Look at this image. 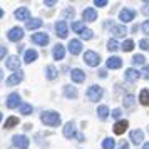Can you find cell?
<instances>
[{"label": "cell", "mask_w": 149, "mask_h": 149, "mask_svg": "<svg viewBox=\"0 0 149 149\" xmlns=\"http://www.w3.org/2000/svg\"><path fill=\"white\" fill-rule=\"evenodd\" d=\"M40 121L45 124V126H59V122H61V114L59 112H55V111H45V112H42L40 116Z\"/></svg>", "instance_id": "obj_1"}, {"label": "cell", "mask_w": 149, "mask_h": 149, "mask_svg": "<svg viewBox=\"0 0 149 149\" xmlns=\"http://www.w3.org/2000/svg\"><path fill=\"white\" fill-rule=\"evenodd\" d=\"M102 94H104V91H102V87H99V86H91V87L87 89V92H86L87 99L89 101H92V102L101 101Z\"/></svg>", "instance_id": "obj_2"}, {"label": "cell", "mask_w": 149, "mask_h": 149, "mask_svg": "<svg viewBox=\"0 0 149 149\" xmlns=\"http://www.w3.org/2000/svg\"><path fill=\"white\" fill-rule=\"evenodd\" d=\"M84 62H86L87 65H91V67H95V65H99L101 57H99V54L94 52V50H87V52L84 54Z\"/></svg>", "instance_id": "obj_3"}, {"label": "cell", "mask_w": 149, "mask_h": 149, "mask_svg": "<svg viewBox=\"0 0 149 149\" xmlns=\"http://www.w3.org/2000/svg\"><path fill=\"white\" fill-rule=\"evenodd\" d=\"M14 146L15 148H19V149H27L29 148V137L27 136H24V134H20V136H14Z\"/></svg>", "instance_id": "obj_4"}, {"label": "cell", "mask_w": 149, "mask_h": 149, "mask_svg": "<svg viewBox=\"0 0 149 149\" xmlns=\"http://www.w3.org/2000/svg\"><path fill=\"white\" fill-rule=\"evenodd\" d=\"M134 17H136V12L134 10H131V8H122L121 12H119V20L124 22V24L134 20Z\"/></svg>", "instance_id": "obj_5"}, {"label": "cell", "mask_w": 149, "mask_h": 149, "mask_svg": "<svg viewBox=\"0 0 149 149\" xmlns=\"http://www.w3.org/2000/svg\"><path fill=\"white\" fill-rule=\"evenodd\" d=\"M7 37H8V40H12V42H19L24 37V29H20V27H14V29H10L8 30V34H7Z\"/></svg>", "instance_id": "obj_6"}, {"label": "cell", "mask_w": 149, "mask_h": 149, "mask_svg": "<svg viewBox=\"0 0 149 149\" xmlns=\"http://www.w3.org/2000/svg\"><path fill=\"white\" fill-rule=\"evenodd\" d=\"M19 106H22L20 95H19V92H12V94L7 97V107L8 109H15V107H19Z\"/></svg>", "instance_id": "obj_7"}, {"label": "cell", "mask_w": 149, "mask_h": 149, "mask_svg": "<svg viewBox=\"0 0 149 149\" xmlns=\"http://www.w3.org/2000/svg\"><path fill=\"white\" fill-rule=\"evenodd\" d=\"M15 19H17V20L29 22L30 20V10H29L27 7H19L17 10H15Z\"/></svg>", "instance_id": "obj_8"}, {"label": "cell", "mask_w": 149, "mask_h": 149, "mask_svg": "<svg viewBox=\"0 0 149 149\" xmlns=\"http://www.w3.org/2000/svg\"><path fill=\"white\" fill-rule=\"evenodd\" d=\"M5 65H7L10 70H17V72H19V70H20V59H19L17 55H10L7 59V64H5Z\"/></svg>", "instance_id": "obj_9"}, {"label": "cell", "mask_w": 149, "mask_h": 149, "mask_svg": "<svg viewBox=\"0 0 149 149\" xmlns=\"http://www.w3.org/2000/svg\"><path fill=\"white\" fill-rule=\"evenodd\" d=\"M109 27H111V34L114 35V37H124V35L127 34V29L124 27V25H116V24H111Z\"/></svg>", "instance_id": "obj_10"}, {"label": "cell", "mask_w": 149, "mask_h": 149, "mask_svg": "<svg viewBox=\"0 0 149 149\" xmlns=\"http://www.w3.org/2000/svg\"><path fill=\"white\" fill-rule=\"evenodd\" d=\"M69 52L72 55H77L82 52V44L81 40H77V39H72V40L69 42Z\"/></svg>", "instance_id": "obj_11"}, {"label": "cell", "mask_w": 149, "mask_h": 149, "mask_svg": "<svg viewBox=\"0 0 149 149\" xmlns=\"http://www.w3.org/2000/svg\"><path fill=\"white\" fill-rule=\"evenodd\" d=\"M32 42L37 44V45H47V44H49V35L47 34H42V32L34 34V35H32Z\"/></svg>", "instance_id": "obj_12"}, {"label": "cell", "mask_w": 149, "mask_h": 149, "mask_svg": "<svg viewBox=\"0 0 149 149\" xmlns=\"http://www.w3.org/2000/svg\"><path fill=\"white\" fill-rule=\"evenodd\" d=\"M129 127V122L126 121V119H122V121H117L114 124V132L117 136H121V134H124L126 132V129Z\"/></svg>", "instance_id": "obj_13"}, {"label": "cell", "mask_w": 149, "mask_h": 149, "mask_svg": "<svg viewBox=\"0 0 149 149\" xmlns=\"http://www.w3.org/2000/svg\"><path fill=\"white\" fill-rule=\"evenodd\" d=\"M55 30H57V35H59L61 39H65V37H67V24L64 20H59L55 24Z\"/></svg>", "instance_id": "obj_14"}, {"label": "cell", "mask_w": 149, "mask_h": 149, "mask_svg": "<svg viewBox=\"0 0 149 149\" xmlns=\"http://www.w3.org/2000/svg\"><path fill=\"white\" fill-rule=\"evenodd\" d=\"M82 19L86 22H94L97 19V12H95V8H84V12H82Z\"/></svg>", "instance_id": "obj_15"}, {"label": "cell", "mask_w": 149, "mask_h": 149, "mask_svg": "<svg viewBox=\"0 0 149 149\" xmlns=\"http://www.w3.org/2000/svg\"><path fill=\"white\" fill-rule=\"evenodd\" d=\"M64 136H65L67 139L74 137V136H77V134H75V124L72 121H69L67 124L64 126Z\"/></svg>", "instance_id": "obj_16"}, {"label": "cell", "mask_w": 149, "mask_h": 149, "mask_svg": "<svg viewBox=\"0 0 149 149\" xmlns=\"http://www.w3.org/2000/svg\"><path fill=\"white\" fill-rule=\"evenodd\" d=\"M70 77H72V81L77 82V84H81V82L86 81V74L82 72L81 69H72V72H70Z\"/></svg>", "instance_id": "obj_17"}, {"label": "cell", "mask_w": 149, "mask_h": 149, "mask_svg": "<svg viewBox=\"0 0 149 149\" xmlns=\"http://www.w3.org/2000/svg\"><path fill=\"white\" fill-rule=\"evenodd\" d=\"M131 141L134 142V144H141V142L144 141V132H142L141 129L131 131Z\"/></svg>", "instance_id": "obj_18"}, {"label": "cell", "mask_w": 149, "mask_h": 149, "mask_svg": "<svg viewBox=\"0 0 149 149\" xmlns=\"http://www.w3.org/2000/svg\"><path fill=\"white\" fill-rule=\"evenodd\" d=\"M52 55H54L55 61H62L64 55H65V47L61 45V44H57V45L54 47V50H52Z\"/></svg>", "instance_id": "obj_19"}, {"label": "cell", "mask_w": 149, "mask_h": 149, "mask_svg": "<svg viewBox=\"0 0 149 149\" xmlns=\"http://www.w3.org/2000/svg\"><path fill=\"white\" fill-rule=\"evenodd\" d=\"M124 79L127 82H136L137 79H139V72L136 70V69H126V74H124Z\"/></svg>", "instance_id": "obj_20"}, {"label": "cell", "mask_w": 149, "mask_h": 149, "mask_svg": "<svg viewBox=\"0 0 149 149\" xmlns=\"http://www.w3.org/2000/svg\"><path fill=\"white\" fill-rule=\"evenodd\" d=\"M107 69H121L122 67V61L119 57H109L107 62H106Z\"/></svg>", "instance_id": "obj_21"}, {"label": "cell", "mask_w": 149, "mask_h": 149, "mask_svg": "<svg viewBox=\"0 0 149 149\" xmlns=\"http://www.w3.org/2000/svg\"><path fill=\"white\" fill-rule=\"evenodd\" d=\"M37 57H39L37 50H34V49H29V50H25V55H24V62H27V64H32L34 61H37Z\"/></svg>", "instance_id": "obj_22"}, {"label": "cell", "mask_w": 149, "mask_h": 149, "mask_svg": "<svg viewBox=\"0 0 149 149\" xmlns=\"http://www.w3.org/2000/svg\"><path fill=\"white\" fill-rule=\"evenodd\" d=\"M22 79H24V74H22L20 70H19V72L12 74V75H10V77L7 79V86H15V84L22 82Z\"/></svg>", "instance_id": "obj_23"}, {"label": "cell", "mask_w": 149, "mask_h": 149, "mask_svg": "<svg viewBox=\"0 0 149 149\" xmlns=\"http://www.w3.org/2000/svg\"><path fill=\"white\" fill-rule=\"evenodd\" d=\"M64 94L67 99H75L77 97V89L72 86H64Z\"/></svg>", "instance_id": "obj_24"}, {"label": "cell", "mask_w": 149, "mask_h": 149, "mask_svg": "<svg viewBox=\"0 0 149 149\" xmlns=\"http://www.w3.org/2000/svg\"><path fill=\"white\" fill-rule=\"evenodd\" d=\"M109 114H111V112H109L107 106H99V107H97V116H99L101 121H106V119L109 117Z\"/></svg>", "instance_id": "obj_25"}, {"label": "cell", "mask_w": 149, "mask_h": 149, "mask_svg": "<svg viewBox=\"0 0 149 149\" xmlns=\"http://www.w3.org/2000/svg\"><path fill=\"white\" fill-rule=\"evenodd\" d=\"M139 102L142 106H149V89H142L139 92Z\"/></svg>", "instance_id": "obj_26"}, {"label": "cell", "mask_w": 149, "mask_h": 149, "mask_svg": "<svg viewBox=\"0 0 149 149\" xmlns=\"http://www.w3.org/2000/svg\"><path fill=\"white\" fill-rule=\"evenodd\" d=\"M42 24H44V22H42L40 19H32V20L27 22V25H25V27H27L29 30H35V29H40Z\"/></svg>", "instance_id": "obj_27"}, {"label": "cell", "mask_w": 149, "mask_h": 149, "mask_svg": "<svg viewBox=\"0 0 149 149\" xmlns=\"http://www.w3.org/2000/svg\"><path fill=\"white\" fill-rule=\"evenodd\" d=\"M45 75H47L49 81H54L55 77H57V69H55L54 65H49V67L45 69Z\"/></svg>", "instance_id": "obj_28"}, {"label": "cell", "mask_w": 149, "mask_h": 149, "mask_svg": "<svg viewBox=\"0 0 149 149\" xmlns=\"http://www.w3.org/2000/svg\"><path fill=\"white\" fill-rule=\"evenodd\" d=\"M116 148V141L112 137H106L102 141V149H114Z\"/></svg>", "instance_id": "obj_29"}, {"label": "cell", "mask_w": 149, "mask_h": 149, "mask_svg": "<svg viewBox=\"0 0 149 149\" xmlns=\"http://www.w3.org/2000/svg\"><path fill=\"white\" fill-rule=\"evenodd\" d=\"M121 47H122V50H124V52H131V50L134 49V40L127 39V40H124V44H122Z\"/></svg>", "instance_id": "obj_30"}, {"label": "cell", "mask_w": 149, "mask_h": 149, "mask_svg": "<svg viewBox=\"0 0 149 149\" xmlns=\"http://www.w3.org/2000/svg\"><path fill=\"white\" fill-rule=\"evenodd\" d=\"M15 124H19V117L12 116V117H8L7 121H5V129H12Z\"/></svg>", "instance_id": "obj_31"}, {"label": "cell", "mask_w": 149, "mask_h": 149, "mask_svg": "<svg viewBox=\"0 0 149 149\" xmlns=\"http://www.w3.org/2000/svg\"><path fill=\"white\" fill-rule=\"evenodd\" d=\"M20 114H24V116L32 114V106H30V104H25V102H22V106H20Z\"/></svg>", "instance_id": "obj_32"}, {"label": "cell", "mask_w": 149, "mask_h": 149, "mask_svg": "<svg viewBox=\"0 0 149 149\" xmlns=\"http://www.w3.org/2000/svg\"><path fill=\"white\" fill-rule=\"evenodd\" d=\"M144 62H146V59H144V55H141V54H136L134 57H132V64H134V65H144Z\"/></svg>", "instance_id": "obj_33"}, {"label": "cell", "mask_w": 149, "mask_h": 149, "mask_svg": "<svg viewBox=\"0 0 149 149\" xmlns=\"http://www.w3.org/2000/svg\"><path fill=\"white\" fill-rule=\"evenodd\" d=\"M134 101H136V97L132 94H127L126 97H124V106L126 107H132L134 106Z\"/></svg>", "instance_id": "obj_34"}, {"label": "cell", "mask_w": 149, "mask_h": 149, "mask_svg": "<svg viewBox=\"0 0 149 149\" xmlns=\"http://www.w3.org/2000/svg\"><path fill=\"white\" fill-rule=\"evenodd\" d=\"M107 49L111 50V52H116V50L119 49V44H117V40H116V39H111V40L107 42Z\"/></svg>", "instance_id": "obj_35"}, {"label": "cell", "mask_w": 149, "mask_h": 149, "mask_svg": "<svg viewBox=\"0 0 149 149\" xmlns=\"http://www.w3.org/2000/svg\"><path fill=\"white\" fill-rule=\"evenodd\" d=\"M84 24H82V22H74V24H72V30H74V32H77V34H82V30H84Z\"/></svg>", "instance_id": "obj_36"}, {"label": "cell", "mask_w": 149, "mask_h": 149, "mask_svg": "<svg viewBox=\"0 0 149 149\" xmlns=\"http://www.w3.org/2000/svg\"><path fill=\"white\" fill-rule=\"evenodd\" d=\"M81 37L82 39H86V40H91V39H92V30H91V29H84L82 34H81Z\"/></svg>", "instance_id": "obj_37"}, {"label": "cell", "mask_w": 149, "mask_h": 149, "mask_svg": "<svg viewBox=\"0 0 149 149\" xmlns=\"http://www.w3.org/2000/svg\"><path fill=\"white\" fill-rule=\"evenodd\" d=\"M139 47H141L142 50H149V40H148V39H142V40H139Z\"/></svg>", "instance_id": "obj_38"}, {"label": "cell", "mask_w": 149, "mask_h": 149, "mask_svg": "<svg viewBox=\"0 0 149 149\" xmlns=\"http://www.w3.org/2000/svg\"><path fill=\"white\" fill-rule=\"evenodd\" d=\"M141 29H142V32H144L146 35H149V20L144 22V24L141 25Z\"/></svg>", "instance_id": "obj_39"}, {"label": "cell", "mask_w": 149, "mask_h": 149, "mask_svg": "<svg viewBox=\"0 0 149 149\" xmlns=\"http://www.w3.org/2000/svg\"><path fill=\"white\" fill-rule=\"evenodd\" d=\"M74 14L75 12H74V8L72 7H69L67 10H64V17H74Z\"/></svg>", "instance_id": "obj_40"}, {"label": "cell", "mask_w": 149, "mask_h": 149, "mask_svg": "<svg viewBox=\"0 0 149 149\" xmlns=\"http://www.w3.org/2000/svg\"><path fill=\"white\" fill-rule=\"evenodd\" d=\"M141 75H142V77H144V79H149V65H146V67L142 69Z\"/></svg>", "instance_id": "obj_41"}, {"label": "cell", "mask_w": 149, "mask_h": 149, "mask_svg": "<svg viewBox=\"0 0 149 149\" xmlns=\"http://www.w3.org/2000/svg\"><path fill=\"white\" fill-rule=\"evenodd\" d=\"M121 114H122L121 109H114V111H112V117H114V119H119V117H121Z\"/></svg>", "instance_id": "obj_42"}, {"label": "cell", "mask_w": 149, "mask_h": 149, "mask_svg": "<svg viewBox=\"0 0 149 149\" xmlns=\"http://www.w3.org/2000/svg\"><path fill=\"white\" fill-rule=\"evenodd\" d=\"M94 3L97 7H106V5H107V0H95Z\"/></svg>", "instance_id": "obj_43"}, {"label": "cell", "mask_w": 149, "mask_h": 149, "mask_svg": "<svg viewBox=\"0 0 149 149\" xmlns=\"http://www.w3.org/2000/svg\"><path fill=\"white\" fill-rule=\"evenodd\" d=\"M5 54H7V47H3V45H0V61L5 57Z\"/></svg>", "instance_id": "obj_44"}, {"label": "cell", "mask_w": 149, "mask_h": 149, "mask_svg": "<svg viewBox=\"0 0 149 149\" xmlns=\"http://www.w3.org/2000/svg\"><path fill=\"white\" fill-rule=\"evenodd\" d=\"M57 2L55 0H47V2H44V5H49V7H52V5H55Z\"/></svg>", "instance_id": "obj_45"}, {"label": "cell", "mask_w": 149, "mask_h": 149, "mask_svg": "<svg viewBox=\"0 0 149 149\" xmlns=\"http://www.w3.org/2000/svg\"><path fill=\"white\" fill-rule=\"evenodd\" d=\"M142 14H144V15H149V3H148L144 8H142Z\"/></svg>", "instance_id": "obj_46"}, {"label": "cell", "mask_w": 149, "mask_h": 149, "mask_svg": "<svg viewBox=\"0 0 149 149\" xmlns=\"http://www.w3.org/2000/svg\"><path fill=\"white\" fill-rule=\"evenodd\" d=\"M99 75H101V77H107V72H106V70H99Z\"/></svg>", "instance_id": "obj_47"}, {"label": "cell", "mask_w": 149, "mask_h": 149, "mask_svg": "<svg viewBox=\"0 0 149 149\" xmlns=\"http://www.w3.org/2000/svg\"><path fill=\"white\" fill-rule=\"evenodd\" d=\"M119 149H129V144H127V142H124V144H122Z\"/></svg>", "instance_id": "obj_48"}, {"label": "cell", "mask_w": 149, "mask_h": 149, "mask_svg": "<svg viewBox=\"0 0 149 149\" xmlns=\"http://www.w3.org/2000/svg\"><path fill=\"white\" fill-rule=\"evenodd\" d=\"M142 149H149V142H146V144L142 146Z\"/></svg>", "instance_id": "obj_49"}, {"label": "cell", "mask_w": 149, "mask_h": 149, "mask_svg": "<svg viewBox=\"0 0 149 149\" xmlns=\"http://www.w3.org/2000/svg\"><path fill=\"white\" fill-rule=\"evenodd\" d=\"M3 17V10H2V7H0V19Z\"/></svg>", "instance_id": "obj_50"}, {"label": "cell", "mask_w": 149, "mask_h": 149, "mask_svg": "<svg viewBox=\"0 0 149 149\" xmlns=\"http://www.w3.org/2000/svg\"><path fill=\"white\" fill-rule=\"evenodd\" d=\"M2 77H3V72H2V69H0V81H2Z\"/></svg>", "instance_id": "obj_51"}, {"label": "cell", "mask_w": 149, "mask_h": 149, "mask_svg": "<svg viewBox=\"0 0 149 149\" xmlns=\"http://www.w3.org/2000/svg\"><path fill=\"white\" fill-rule=\"evenodd\" d=\"M0 121H2V112H0Z\"/></svg>", "instance_id": "obj_52"}]
</instances>
